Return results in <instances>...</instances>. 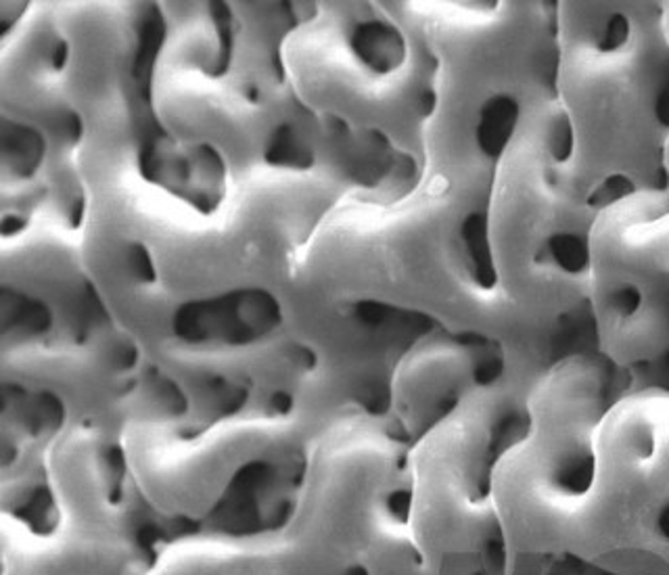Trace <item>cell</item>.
Masks as SVG:
<instances>
[{
	"label": "cell",
	"instance_id": "1",
	"mask_svg": "<svg viewBox=\"0 0 669 575\" xmlns=\"http://www.w3.org/2000/svg\"><path fill=\"white\" fill-rule=\"evenodd\" d=\"M75 166L86 192L84 265L144 356L285 331L295 251L356 191L331 168L262 166L233 176L214 206H199L151 180L130 141L82 139Z\"/></svg>",
	"mask_w": 669,
	"mask_h": 575
},
{
	"label": "cell",
	"instance_id": "2",
	"mask_svg": "<svg viewBox=\"0 0 669 575\" xmlns=\"http://www.w3.org/2000/svg\"><path fill=\"white\" fill-rule=\"evenodd\" d=\"M496 168L423 169L396 199L343 195L291 260L287 327L343 306H379L498 341L519 359L538 354L542 341L510 302L494 249Z\"/></svg>",
	"mask_w": 669,
	"mask_h": 575
},
{
	"label": "cell",
	"instance_id": "3",
	"mask_svg": "<svg viewBox=\"0 0 669 575\" xmlns=\"http://www.w3.org/2000/svg\"><path fill=\"white\" fill-rule=\"evenodd\" d=\"M183 414L124 421L121 446L144 501L178 536L285 526L312 439L331 421L308 408L245 412L203 427Z\"/></svg>",
	"mask_w": 669,
	"mask_h": 575
},
{
	"label": "cell",
	"instance_id": "4",
	"mask_svg": "<svg viewBox=\"0 0 669 575\" xmlns=\"http://www.w3.org/2000/svg\"><path fill=\"white\" fill-rule=\"evenodd\" d=\"M295 98L320 121L423 166L437 63L391 2H308L281 45Z\"/></svg>",
	"mask_w": 669,
	"mask_h": 575
},
{
	"label": "cell",
	"instance_id": "5",
	"mask_svg": "<svg viewBox=\"0 0 669 575\" xmlns=\"http://www.w3.org/2000/svg\"><path fill=\"white\" fill-rule=\"evenodd\" d=\"M2 385L47 394L70 423L124 427V404L141 379V345L118 325L86 339L43 336L7 341Z\"/></svg>",
	"mask_w": 669,
	"mask_h": 575
},
{
	"label": "cell",
	"instance_id": "6",
	"mask_svg": "<svg viewBox=\"0 0 669 575\" xmlns=\"http://www.w3.org/2000/svg\"><path fill=\"white\" fill-rule=\"evenodd\" d=\"M2 289L43 302L52 312L48 336L86 339L114 327L84 265L82 226L45 203L24 226L2 235Z\"/></svg>",
	"mask_w": 669,
	"mask_h": 575
},
{
	"label": "cell",
	"instance_id": "7",
	"mask_svg": "<svg viewBox=\"0 0 669 575\" xmlns=\"http://www.w3.org/2000/svg\"><path fill=\"white\" fill-rule=\"evenodd\" d=\"M502 343L435 329L398 360L389 384V416L414 444L450 416L471 394L508 382L519 371Z\"/></svg>",
	"mask_w": 669,
	"mask_h": 575
},
{
	"label": "cell",
	"instance_id": "8",
	"mask_svg": "<svg viewBox=\"0 0 669 575\" xmlns=\"http://www.w3.org/2000/svg\"><path fill=\"white\" fill-rule=\"evenodd\" d=\"M0 40L2 116L38 128L48 153H70L82 141V121L68 96V43L55 2L25 4Z\"/></svg>",
	"mask_w": 669,
	"mask_h": 575
},
{
	"label": "cell",
	"instance_id": "9",
	"mask_svg": "<svg viewBox=\"0 0 669 575\" xmlns=\"http://www.w3.org/2000/svg\"><path fill=\"white\" fill-rule=\"evenodd\" d=\"M2 575H146L162 542L55 508L47 528L2 513Z\"/></svg>",
	"mask_w": 669,
	"mask_h": 575
},
{
	"label": "cell",
	"instance_id": "10",
	"mask_svg": "<svg viewBox=\"0 0 669 575\" xmlns=\"http://www.w3.org/2000/svg\"><path fill=\"white\" fill-rule=\"evenodd\" d=\"M146 575H287L285 542L281 529L183 533L160 549Z\"/></svg>",
	"mask_w": 669,
	"mask_h": 575
},
{
	"label": "cell",
	"instance_id": "11",
	"mask_svg": "<svg viewBox=\"0 0 669 575\" xmlns=\"http://www.w3.org/2000/svg\"><path fill=\"white\" fill-rule=\"evenodd\" d=\"M659 528L664 531V536L669 540V504L664 508L661 517H659Z\"/></svg>",
	"mask_w": 669,
	"mask_h": 575
}]
</instances>
